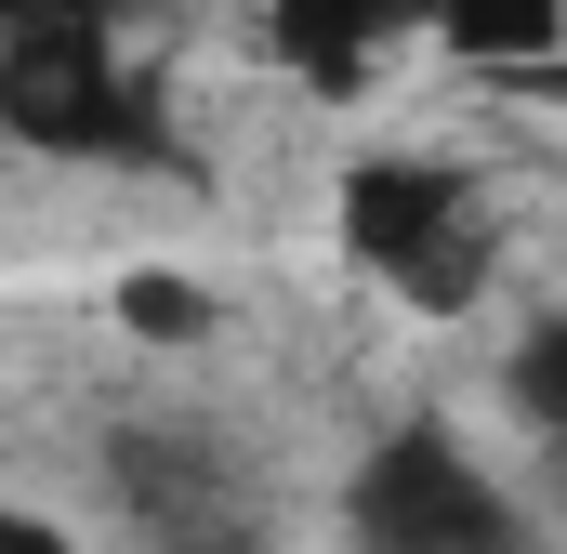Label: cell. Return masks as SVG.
<instances>
[{"label": "cell", "mask_w": 567, "mask_h": 554, "mask_svg": "<svg viewBox=\"0 0 567 554\" xmlns=\"http://www.w3.org/2000/svg\"><path fill=\"white\" fill-rule=\"evenodd\" d=\"M0 145L80 172H185L172 93L120 53V27H13L0 40Z\"/></svg>", "instance_id": "cell-1"}, {"label": "cell", "mask_w": 567, "mask_h": 554, "mask_svg": "<svg viewBox=\"0 0 567 554\" xmlns=\"http://www.w3.org/2000/svg\"><path fill=\"white\" fill-rule=\"evenodd\" d=\"M13 27H120V0H0V40Z\"/></svg>", "instance_id": "cell-10"}, {"label": "cell", "mask_w": 567, "mask_h": 554, "mask_svg": "<svg viewBox=\"0 0 567 554\" xmlns=\"http://www.w3.org/2000/svg\"><path fill=\"white\" fill-rule=\"evenodd\" d=\"M423 40L542 93V80H555V40H567V0H423Z\"/></svg>", "instance_id": "cell-6"}, {"label": "cell", "mask_w": 567, "mask_h": 554, "mask_svg": "<svg viewBox=\"0 0 567 554\" xmlns=\"http://www.w3.org/2000/svg\"><path fill=\"white\" fill-rule=\"evenodd\" d=\"M330 225H343L357 277H383V290L423 304V317H462V304L488 290V265H502L488 198H475L462 158H435V145H357L343 185H330Z\"/></svg>", "instance_id": "cell-2"}, {"label": "cell", "mask_w": 567, "mask_h": 554, "mask_svg": "<svg viewBox=\"0 0 567 554\" xmlns=\"http://www.w3.org/2000/svg\"><path fill=\"white\" fill-rule=\"evenodd\" d=\"M502 397L528 422H567V317H528L515 330V357H502Z\"/></svg>", "instance_id": "cell-8"}, {"label": "cell", "mask_w": 567, "mask_h": 554, "mask_svg": "<svg viewBox=\"0 0 567 554\" xmlns=\"http://www.w3.org/2000/svg\"><path fill=\"white\" fill-rule=\"evenodd\" d=\"M106 502L145 554H265V489L238 462V435L198 410H133L106 422Z\"/></svg>", "instance_id": "cell-4"}, {"label": "cell", "mask_w": 567, "mask_h": 554, "mask_svg": "<svg viewBox=\"0 0 567 554\" xmlns=\"http://www.w3.org/2000/svg\"><path fill=\"white\" fill-rule=\"evenodd\" d=\"M343 542L357 554H542V515L488 475V449H462V422H383L343 475Z\"/></svg>", "instance_id": "cell-3"}, {"label": "cell", "mask_w": 567, "mask_h": 554, "mask_svg": "<svg viewBox=\"0 0 567 554\" xmlns=\"http://www.w3.org/2000/svg\"><path fill=\"white\" fill-rule=\"evenodd\" d=\"M0 554H93V542H80L66 515H40V502H13V489H0Z\"/></svg>", "instance_id": "cell-9"}, {"label": "cell", "mask_w": 567, "mask_h": 554, "mask_svg": "<svg viewBox=\"0 0 567 554\" xmlns=\"http://www.w3.org/2000/svg\"><path fill=\"white\" fill-rule=\"evenodd\" d=\"M265 40L317 106H357L396 40H423V0H265Z\"/></svg>", "instance_id": "cell-5"}, {"label": "cell", "mask_w": 567, "mask_h": 554, "mask_svg": "<svg viewBox=\"0 0 567 554\" xmlns=\"http://www.w3.org/2000/svg\"><path fill=\"white\" fill-rule=\"evenodd\" d=\"M106 304H120V330H133V343H212V290H198V277H172V265L120 277Z\"/></svg>", "instance_id": "cell-7"}]
</instances>
